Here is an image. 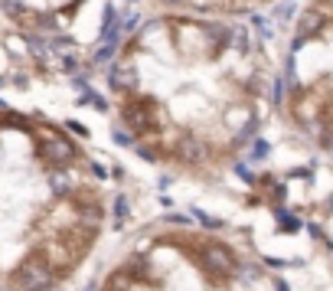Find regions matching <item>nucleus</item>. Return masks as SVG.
Here are the masks:
<instances>
[{"label":"nucleus","mask_w":333,"mask_h":291,"mask_svg":"<svg viewBox=\"0 0 333 291\" xmlns=\"http://www.w3.org/2000/svg\"><path fill=\"white\" fill-rule=\"evenodd\" d=\"M111 88L118 118L144 157L186 174H216L261 128L268 79L245 30L222 23L199 72H177L154 23L121 53Z\"/></svg>","instance_id":"1"},{"label":"nucleus","mask_w":333,"mask_h":291,"mask_svg":"<svg viewBox=\"0 0 333 291\" xmlns=\"http://www.w3.org/2000/svg\"><path fill=\"white\" fill-rule=\"evenodd\" d=\"M95 291H278V285L216 232L160 229L137 242Z\"/></svg>","instance_id":"2"}]
</instances>
